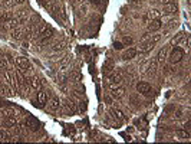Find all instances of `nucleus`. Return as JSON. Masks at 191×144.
<instances>
[{"mask_svg": "<svg viewBox=\"0 0 191 144\" xmlns=\"http://www.w3.org/2000/svg\"><path fill=\"white\" fill-rule=\"evenodd\" d=\"M182 58H184V49H181V48H174L173 52H171V55H170V62H171V64H178Z\"/></svg>", "mask_w": 191, "mask_h": 144, "instance_id": "1", "label": "nucleus"}, {"mask_svg": "<svg viewBox=\"0 0 191 144\" xmlns=\"http://www.w3.org/2000/svg\"><path fill=\"white\" fill-rule=\"evenodd\" d=\"M16 65L19 66L23 72H25V71H29V69L32 68V64L29 62V59L25 58V56H17V58H16Z\"/></svg>", "mask_w": 191, "mask_h": 144, "instance_id": "2", "label": "nucleus"}, {"mask_svg": "<svg viewBox=\"0 0 191 144\" xmlns=\"http://www.w3.org/2000/svg\"><path fill=\"white\" fill-rule=\"evenodd\" d=\"M3 77H4V79L7 81V84L10 85V87H13V88H16V85H17V81H16V74H13L12 71H4V74H3Z\"/></svg>", "mask_w": 191, "mask_h": 144, "instance_id": "3", "label": "nucleus"}, {"mask_svg": "<svg viewBox=\"0 0 191 144\" xmlns=\"http://www.w3.org/2000/svg\"><path fill=\"white\" fill-rule=\"evenodd\" d=\"M178 10V7H177V4L173 1V3H167L165 6L163 7V12L161 13H164V14H173V13H175Z\"/></svg>", "mask_w": 191, "mask_h": 144, "instance_id": "4", "label": "nucleus"}, {"mask_svg": "<svg viewBox=\"0 0 191 144\" xmlns=\"http://www.w3.org/2000/svg\"><path fill=\"white\" fill-rule=\"evenodd\" d=\"M136 91L144 94V95H150V92H151L150 84H147V82H139V84L136 85Z\"/></svg>", "mask_w": 191, "mask_h": 144, "instance_id": "5", "label": "nucleus"}, {"mask_svg": "<svg viewBox=\"0 0 191 144\" xmlns=\"http://www.w3.org/2000/svg\"><path fill=\"white\" fill-rule=\"evenodd\" d=\"M26 127H29L30 130H33V131L39 130V121L33 117H27L26 118Z\"/></svg>", "mask_w": 191, "mask_h": 144, "instance_id": "6", "label": "nucleus"}, {"mask_svg": "<svg viewBox=\"0 0 191 144\" xmlns=\"http://www.w3.org/2000/svg\"><path fill=\"white\" fill-rule=\"evenodd\" d=\"M163 26V22H161V19H154V20H151V23L148 25V30L150 32H157V30H160Z\"/></svg>", "mask_w": 191, "mask_h": 144, "instance_id": "7", "label": "nucleus"}, {"mask_svg": "<svg viewBox=\"0 0 191 144\" xmlns=\"http://www.w3.org/2000/svg\"><path fill=\"white\" fill-rule=\"evenodd\" d=\"M53 33H55L53 29H52V27H48V29H46V30H45L42 35H39V38H40V40L43 42V43H46L48 40H49L50 38H52V36H53Z\"/></svg>", "mask_w": 191, "mask_h": 144, "instance_id": "8", "label": "nucleus"}, {"mask_svg": "<svg viewBox=\"0 0 191 144\" xmlns=\"http://www.w3.org/2000/svg\"><path fill=\"white\" fill-rule=\"evenodd\" d=\"M136 52H138L136 49H134V48H129V49H126V51L122 53V59H124V61H129V59L135 58Z\"/></svg>", "mask_w": 191, "mask_h": 144, "instance_id": "9", "label": "nucleus"}, {"mask_svg": "<svg viewBox=\"0 0 191 144\" xmlns=\"http://www.w3.org/2000/svg\"><path fill=\"white\" fill-rule=\"evenodd\" d=\"M152 48H154V43H152L151 40H145V42L141 43V46H139V52H142V53L150 52Z\"/></svg>", "mask_w": 191, "mask_h": 144, "instance_id": "10", "label": "nucleus"}, {"mask_svg": "<svg viewBox=\"0 0 191 144\" xmlns=\"http://www.w3.org/2000/svg\"><path fill=\"white\" fill-rule=\"evenodd\" d=\"M109 81H111V84L118 85V84L122 82V75H121V74H112V75L109 77Z\"/></svg>", "mask_w": 191, "mask_h": 144, "instance_id": "11", "label": "nucleus"}, {"mask_svg": "<svg viewBox=\"0 0 191 144\" xmlns=\"http://www.w3.org/2000/svg\"><path fill=\"white\" fill-rule=\"evenodd\" d=\"M147 16H148V19H151V20H154V19H160V17H161V12L157 10V9H152V10L148 12Z\"/></svg>", "mask_w": 191, "mask_h": 144, "instance_id": "12", "label": "nucleus"}, {"mask_svg": "<svg viewBox=\"0 0 191 144\" xmlns=\"http://www.w3.org/2000/svg\"><path fill=\"white\" fill-rule=\"evenodd\" d=\"M48 23H45V22H42L40 25H39V26L36 27V29H35V35H36V36H39V35H42V33H43V32H45V30H46V29H48Z\"/></svg>", "mask_w": 191, "mask_h": 144, "instance_id": "13", "label": "nucleus"}, {"mask_svg": "<svg viewBox=\"0 0 191 144\" xmlns=\"http://www.w3.org/2000/svg\"><path fill=\"white\" fill-rule=\"evenodd\" d=\"M59 107H60V102H59V100H56V98H52V100L49 101V110H52V111H56V110H59Z\"/></svg>", "mask_w": 191, "mask_h": 144, "instance_id": "14", "label": "nucleus"}, {"mask_svg": "<svg viewBox=\"0 0 191 144\" xmlns=\"http://www.w3.org/2000/svg\"><path fill=\"white\" fill-rule=\"evenodd\" d=\"M112 69H114V62H112V61H107L105 65H104V74L108 75V74L112 72Z\"/></svg>", "mask_w": 191, "mask_h": 144, "instance_id": "15", "label": "nucleus"}, {"mask_svg": "<svg viewBox=\"0 0 191 144\" xmlns=\"http://www.w3.org/2000/svg\"><path fill=\"white\" fill-rule=\"evenodd\" d=\"M29 82H30V87H32L33 90H39V88H40V81L36 78V77H32Z\"/></svg>", "mask_w": 191, "mask_h": 144, "instance_id": "16", "label": "nucleus"}, {"mask_svg": "<svg viewBox=\"0 0 191 144\" xmlns=\"http://www.w3.org/2000/svg\"><path fill=\"white\" fill-rule=\"evenodd\" d=\"M175 135H177L178 138H185V140L190 138V133L185 130H177L175 131Z\"/></svg>", "mask_w": 191, "mask_h": 144, "instance_id": "17", "label": "nucleus"}, {"mask_svg": "<svg viewBox=\"0 0 191 144\" xmlns=\"http://www.w3.org/2000/svg\"><path fill=\"white\" fill-rule=\"evenodd\" d=\"M167 52H168V46H164L163 49L158 52V56H157V58H158V61H160V62H163L164 59L167 58Z\"/></svg>", "mask_w": 191, "mask_h": 144, "instance_id": "18", "label": "nucleus"}, {"mask_svg": "<svg viewBox=\"0 0 191 144\" xmlns=\"http://www.w3.org/2000/svg\"><path fill=\"white\" fill-rule=\"evenodd\" d=\"M38 102H39L40 105L46 104V92L42 91V90L38 92Z\"/></svg>", "mask_w": 191, "mask_h": 144, "instance_id": "19", "label": "nucleus"}, {"mask_svg": "<svg viewBox=\"0 0 191 144\" xmlns=\"http://www.w3.org/2000/svg\"><path fill=\"white\" fill-rule=\"evenodd\" d=\"M4 124H6L9 128H12V127H14L17 123H16V118H14V117H6V120H4Z\"/></svg>", "mask_w": 191, "mask_h": 144, "instance_id": "20", "label": "nucleus"}, {"mask_svg": "<svg viewBox=\"0 0 191 144\" xmlns=\"http://www.w3.org/2000/svg\"><path fill=\"white\" fill-rule=\"evenodd\" d=\"M184 35H185L184 32H180V33H178V35L175 36V38H173V40H171V45H178V43H180V42L182 40V38H184Z\"/></svg>", "mask_w": 191, "mask_h": 144, "instance_id": "21", "label": "nucleus"}, {"mask_svg": "<svg viewBox=\"0 0 191 144\" xmlns=\"http://www.w3.org/2000/svg\"><path fill=\"white\" fill-rule=\"evenodd\" d=\"M0 90L3 91L4 95H7V97H12V95H13V92L10 91V88H9L7 85H4V84H0Z\"/></svg>", "mask_w": 191, "mask_h": 144, "instance_id": "22", "label": "nucleus"}, {"mask_svg": "<svg viewBox=\"0 0 191 144\" xmlns=\"http://www.w3.org/2000/svg\"><path fill=\"white\" fill-rule=\"evenodd\" d=\"M124 94H125V88H118V90H114V92H112V95L115 98H121Z\"/></svg>", "mask_w": 191, "mask_h": 144, "instance_id": "23", "label": "nucleus"}, {"mask_svg": "<svg viewBox=\"0 0 191 144\" xmlns=\"http://www.w3.org/2000/svg\"><path fill=\"white\" fill-rule=\"evenodd\" d=\"M65 105H66L68 110H70V112H73V111L76 110V107H75V104H73L72 100H66V101H65Z\"/></svg>", "mask_w": 191, "mask_h": 144, "instance_id": "24", "label": "nucleus"}, {"mask_svg": "<svg viewBox=\"0 0 191 144\" xmlns=\"http://www.w3.org/2000/svg\"><path fill=\"white\" fill-rule=\"evenodd\" d=\"M9 19H12V14L9 13V12H3V13L0 14V22H7Z\"/></svg>", "mask_w": 191, "mask_h": 144, "instance_id": "25", "label": "nucleus"}, {"mask_svg": "<svg viewBox=\"0 0 191 144\" xmlns=\"http://www.w3.org/2000/svg\"><path fill=\"white\" fill-rule=\"evenodd\" d=\"M12 36H13L14 39H20L22 38V30L14 27V30H12Z\"/></svg>", "mask_w": 191, "mask_h": 144, "instance_id": "26", "label": "nucleus"}, {"mask_svg": "<svg viewBox=\"0 0 191 144\" xmlns=\"http://www.w3.org/2000/svg\"><path fill=\"white\" fill-rule=\"evenodd\" d=\"M112 115L116 118V120H122L124 118V114L119 111V110H112Z\"/></svg>", "mask_w": 191, "mask_h": 144, "instance_id": "27", "label": "nucleus"}, {"mask_svg": "<svg viewBox=\"0 0 191 144\" xmlns=\"http://www.w3.org/2000/svg\"><path fill=\"white\" fill-rule=\"evenodd\" d=\"M1 114L3 115H6V117H14V111L13 110H1Z\"/></svg>", "mask_w": 191, "mask_h": 144, "instance_id": "28", "label": "nucleus"}, {"mask_svg": "<svg viewBox=\"0 0 191 144\" xmlns=\"http://www.w3.org/2000/svg\"><path fill=\"white\" fill-rule=\"evenodd\" d=\"M155 69H157V61H152V62H151V65H150V68H148V72H150V74H154V72H155Z\"/></svg>", "mask_w": 191, "mask_h": 144, "instance_id": "29", "label": "nucleus"}, {"mask_svg": "<svg viewBox=\"0 0 191 144\" xmlns=\"http://www.w3.org/2000/svg\"><path fill=\"white\" fill-rule=\"evenodd\" d=\"M132 38H129V36H125L122 39V45H132Z\"/></svg>", "mask_w": 191, "mask_h": 144, "instance_id": "30", "label": "nucleus"}, {"mask_svg": "<svg viewBox=\"0 0 191 144\" xmlns=\"http://www.w3.org/2000/svg\"><path fill=\"white\" fill-rule=\"evenodd\" d=\"M160 39H161V35H152V38H151L150 40L154 43V45H155V43H158V42H160Z\"/></svg>", "mask_w": 191, "mask_h": 144, "instance_id": "31", "label": "nucleus"}, {"mask_svg": "<svg viewBox=\"0 0 191 144\" xmlns=\"http://www.w3.org/2000/svg\"><path fill=\"white\" fill-rule=\"evenodd\" d=\"M63 45H65V42H58V43L53 45V49L55 51H60V49L63 48Z\"/></svg>", "mask_w": 191, "mask_h": 144, "instance_id": "32", "label": "nucleus"}, {"mask_svg": "<svg viewBox=\"0 0 191 144\" xmlns=\"http://www.w3.org/2000/svg\"><path fill=\"white\" fill-rule=\"evenodd\" d=\"M3 4H6V6H14L16 3H14V0H4Z\"/></svg>", "mask_w": 191, "mask_h": 144, "instance_id": "33", "label": "nucleus"}, {"mask_svg": "<svg viewBox=\"0 0 191 144\" xmlns=\"http://www.w3.org/2000/svg\"><path fill=\"white\" fill-rule=\"evenodd\" d=\"M114 48H115V49H122L124 45L121 42H115V43H114Z\"/></svg>", "mask_w": 191, "mask_h": 144, "instance_id": "34", "label": "nucleus"}, {"mask_svg": "<svg viewBox=\"0 0 191 144\" xmlns=\"http://www.w3.org/2000/svg\"><path fill=\"white\" fill-rule=\"evenodd\" d=\"M178 25V20H171V22H168V27H175Z\"/></svg>", "mask_w": 191, "mask_h": 144, "instance_id": "35", "label": "nucleus"}, {"mask_svg": "<svg viewBox=\"0 0 191 144\" xmlns=\"http://www.w3.org/2000/svg\"><path fill=\"white\" fill-rule=\"evenodd\" d=\"M190 125H191V124H190V121H187V124L184 125V130H185V131H188V133H190V128H191Z\"/></svg>", "mask_w": 191, "mask_h": 144, "instance_id": "36", "label": "nucleus"}, {"mask_svg": "<svg viewBox=\"0 0 191 144\" xmlns=\"http://www.w3.org/2000/svg\"><path fill=\"white\" fill-rule=\"evenodd\" d=\"M79 110H81V111H85V110H86V105L83 104V102H79Z\"/></svg>", "mask_w": 191, "mask_h": 144, "instance_id": "37", "label": "nucleus"}, {"mask_svg": "<svg viewBox=\"0 0 191 144\" xmlns=\"http://www.w3.org/2000/svg\"><path fill=\"white\" fill-rule=\"evenodd\" d=\"M73 79H75V81H81L82 77L81 75H78V74H75V75H73Z\"/></svg>", "mask_w": 191, "mask_h": 144, "instance_id": "38", "label": "nucleus"}, {"mask_svg": "<svg viewBox=\"0 0 191 144\" xmlns=\"http://www.w3.org/2000/svg\"><path fill=\"white\" fill-rule=\"evenodd\" d=\"M25 1H26V0H14V3H16V4H23Z\"/></svg>", "mask_w": 191, "mask_h": 144, "instance_id": "39", "label": "nucleus"}, {"mask_svg": "<svg viewBox=\"0 0 191 144\" xmlns=\"http://www.w3.org/2000/svg\"><path fill=\"white\" fill-rule=\"evenodd\" d=\"M91 1H95V3H99V0H91Z\"/></svg>", "mask_w": 191, "mask_h": 144, "instance_id": "40", "label": "nucleus"}]
</instances>
